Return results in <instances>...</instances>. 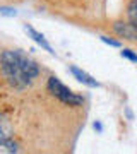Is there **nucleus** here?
I'll return each mask as SVG.
<instances>
[{
  "label": "nucleus",
  "mask_w": 137,
  "mask_h": 154,
  "mask_svg": "<svg viewBox=\"0 0 137 154\" xmlns=\"http://www.w3.org/2000/svg\"><path fill=\"white\" fill-rule=\"evenodd\" d=\"M0 70L7 82L16 89H24L39 75V65L19 50H5L0 55Z\"/></svg>",
  "instance_id": "1"
},
{
  "label": "nucleus",
  "mask_w": 137,
  "mask_h": 154,
  "mask_svg": "<svg viewBox=\"0 0 137 154\" xmlns=\"http://www.w3.org/2000/svg\"><path fill=\"white\" fill-rule=\"evenodd\" d=\"M46 88H48V91L53 94L55 98L60 99L64 105L81 106L82 103H84L82 96H79V94H76V93H72L70 89L67 88V86H64V84L57 79V77H50L48 82H46Z\"/></svg>",
  "instance_id": "2"
},
{
  "label": "nucleus",
  "mask_w": 137,
  "mask_h": 154,
  "mask_svg": "<svg viewBox=\"0 0 137 154\" xmlns=\"http://www.w3.org/2000/svg\"><path fill=\"white\" fill-rule=\"evenodd\" d=\"M113 29H115V33L123 39H129V41H137V28L134 24L127 21H120V22H115L113 24Z\"/></svg>",
  "instance_id": "3"
},
{
  "label": "nucleus",
  "mask_w": 137,
  "mask_h": 154,
  "mask_svg": "<svg viewBox=\"0 0 137 154\" xmlns=\"http://www.w3.org/2000/svg\"><path fill=\"white\" fill-rule=\"evenodd\" d=\"M70 74L74 77H76L79 82H82V84H86V86H89V88H99V82L94 79V77H91L88 74V72H84V70H81L79 67H76V65H70Z\"/></svg>",
  "instance_id": "4"
},
{
  "label": "nucleus",
  "mask_w": 137,
  "mask_h": 154,
  "mask_svg": "<svg viewBox=\"0 0 137 154\" xmlns=\"http://www.w3.org/2000/svg\"><path fill=\"white\" fill-rule=\"evenodd\" d=\"M24 29H26V33L29 34V38L33 39V41H36V43H38L43 50H46L48 53H55L53 48L50 46V43L46 41V39H45V36H43L41 33H38V31H36V29H34L33 26H27V24H26V28H24Z\"/></svg>",
  "instance_id": "5"
},
{
  "label": "nucleus",
  "mask_w": 137,
  "mask_h": 154,
  "mask_svg": "<svg viewBox=\"0 0 137 154\" xmlns=\"http://www.w3.org/2000/svg\"><path fill=\"white\" fill-rule=\"evenodd\" d=\"M127 19L137 28V0H127Z\"/></svg>",
  "instance_id": "6"
},
{
  "label": "nucleus",
  "mask_w": 137,
  "mask_h": 154,
  "mask_svg": "<svg viewBox=\"0 0 137 154\" xmlns=\"http://www.w3.org/2000/svg\"><path fill=\"white\" fill-rule=\"evenodd\" d=\"M12 134V127H11V122L7 120L4 115H0V142L5 140V139L11 137Z\"/></svg>",
  "instance_id": "7"
},
{
  "label": "nucleus",
  "mask_w": 137,
  "mask_h": 154,
  "mask_svg": "<svg viewBox=\"0 0 137 154\" xmlns=\"http://www.w3.org/2000/svg\"><path fill=\"white\" fill-rule=\"evenodd\" d=\"M122 57H125V58H129L130 62L137 63V53H134L132 50H122Z\"/></svg>",
  "instance_id": "8"
},
{
  "label": "nucleus",
  "mask_w": 137,
  "mask_h": 154,
  "mask_svg": "<svg viewBox=\"0 0 137 154\" xmlns=\"http://www.w3.org/2000/svg\"><path fill=\"white\" fill-rule=\"evenodd\" d=\"M101 41H104L106 45H110V46H120V41H117V39H111V38H108V36H101Z\"/></svg>",
  "instance_id": "9"
},
{
  "label": "nucleus",
  "mask_w": 137,
  "mask_h": 154,
  "mask_svg": "<svg viewBox=\"0 0 137 154\" xmlns=\"http://www.w3.org/2000/svg\"><path fill=\"white\" fill-rule=\"evenodd\" d=\"M0 14H4V16H16V11L7 9V7H2V9H0Z\"/></svg>",
  "instance_id": "10"
}]
</instances>
